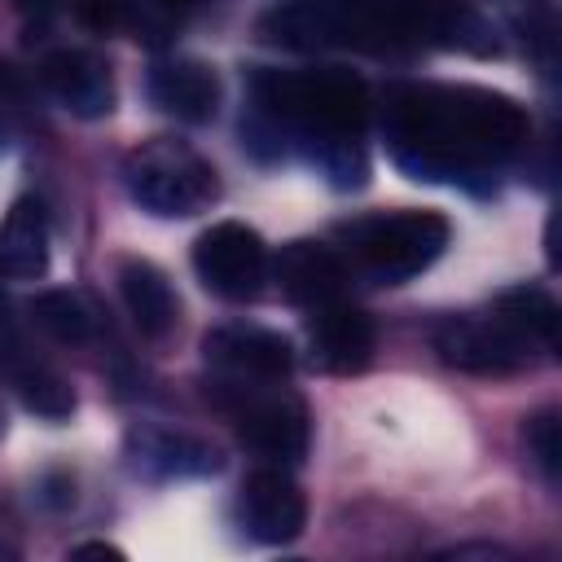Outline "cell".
Wrapping results in <instances>:
<instances>
[{"label":"cell","mask_w":562,"mask_h":562,"mask_svg":"<svg viewBox=\"0 0 562 562\" xmlns=\"http://www.w3.org/2000/svg\"><path fill=\"white\" fill-rule=\"evenodd\" d=\"M272 277L281 285V294L290 303H303V307L334 303L338 290H342V263L321 241H290V246H281V255L272 259Z\"/></svg>","instance_id":"cell-12"},{"label":"cell","mask_w":562,"mask_h":562,"mask_svg":"<svg viewBox=\"0 0 562 562\" xmlns=\"http://www.w3.org/2000/svg\"><path fill=\"white\" fill-rule=\"evenodd\" d=\"M149 97L180 123H206L220 110V79L198 57H167L149 70Z\"/></svg>","instance_id":"cell-11"},{"label":"cell","mask_w":562,"mask_h":562,"mask_svg":"<svg viewBox=\"0 0 562 562\" xmlns=\"http://www.w3.org/2000/svg\"><path fill=\"white\" fill-rule=\"evenodd\" d=\"M119 294H123L132 325L145 338H167L176 329V316H180L176 290H171L167 272L154 268L149 259H123L119 263Z\"/></svg>","instance_id":"cell-13"},{"label":"cell","mask_w":562,"mask_h":562,"mask_svg":"<svg viewBox=\"0 0 562 562\" xmlns=\"http://www.w3.org/2000/svg\"><path fill=\"white\" fill-rule=\"evenodd\" d=\"M435 351L443 364L479 378H505L527 364L531 342L518 338L505 321H470V316H448L435 329Z\"/></svg>","instance_id":"cell-5"},{"label":"cell","mask_w":562,"mask_h":562,"mask_svg":"<svg viewBox=\"0 0 562 562\" xmlns=\"http://www.w3.org/2000/svg\"><path fill=\"white\" fill-rule=\"evenodd\" d=\"M75 13L88 31H119L127 18V4L123 0H75Z\"/></svg>","instance_id":"cell-19"},{"label":"cell","mask_w":562,"mask_h":562,"mask_svg":"<svg viewBox=\"0 0 562 562\" xmlns=\"http://www.w3.org/2000/svg\"><path fill=\"white\" fill-rule=\"evenodd\" d=\"M18 395L22 404L35 413V417H48V422H66L75 413V391L61 373L53 369H26L18 378Z\"/></svg>","instance_id":"cell-17"},{"label":"cell","mask_w":562,"mask_h":562,"mask_svg":"<svg viewBox=\"0 0 562 562\" xmlns=\"http://www.w3.org/2000/svg\"><path fill=\"white\" fill-rule=\"evenodd\" d=\"M48 268V215L35 198H18L0 220V277L35 281Z\"/></svg>","instance_id":"cell-14"},{"label":"cell","mask_w":562,"mask_h":562,"mask_svg":"<svg viewBox=\"0 0 562 562\" xmlns=\"http://www.w3.org/2000/svg\"><path fill=\"white\" fill-rule=\"evenodd\" d=\"M193 272L211 294L228 303H246L268 281V250L255 228L237 220H220L193 241Z\"/></svg>","instance_id":"cell-4"},{"label":"cell","mask_w":562,"mask_h":562,"mask_svg":"<svg viewBox=\"0 0 562 562\" xmlns=\"http://www.w3.org/2000/svg\"><path fill=\"white\" fill-rule=\"evenodd\" d=\"M527 448H531V457H536V465L544 470V479L549 483H558V474H562V430H558V413H536L531 422H527Z\"/></svg>","instance_id":"cell-18"},{"label":"cell","mask_w":562,"mask_h":562,"mask_svg":"<svg viewBox=\"0 0 562 562\" xmlns=\"http://www.w3.org/2000/svg\"><path fill=\"white\" fill-rule=\"evenodd\" d=\"M0 149H4V123H0Z\"/></svg>","instance_id":"cell-24"},{"label":"cell","mask_w":562,"mask_h":562,"mask_svg":"<svg viewBox=\"0 0 562 562\" xmlns=\"http://www.w3.org/2000/svg\"><path fill=\"white\" fill-rule=\"evenodd\" d=\"M202 356L237 382H281L294 369L290 338L263 325H220L202 338Z\"/></svg>","instance_id":"cell-6"},{"label":"cell","mask_w":562,"mask_h":562,"mask_svg":"<svg viewBox=\"0 0 562 562\" xmlns=\"http://www.w3.org/2000/svg\"><path fill=\"white\" fill-rule=\"evenodd\" d=\"M158 4H167V9H193L198 0H158Z\"/></svg>","instance_id":"cell-23"},{"label":"cell","mask_w":562,"mask_h":562,"mask_svg":"<svg viewBox=\"0 0 562 562\" xmlns=\"http://www.w3.org/2000/svg\"><path fill=\"white\" fill-rule=\"evenodd\" d=\"M307 338H312V360L325 369V373H360L369 360H373V321L360 312V307H347V303H321L312 325H307Z\"/></svg>","instance_id":"cell-9"},{"label":"cell","mask_w":562,"mask_h":562,"mask_svg":"<svg viewBox=\"0 0 562 562\" xmlns=\"http://www.w3.org/2000/svg\"><path fill=\"white\" fill-rule=\"evenodd\" d=\"M40 79L48 97L75 119H105L114 110V75L110 61L88 48H57L44 57Z\"/></svg>","instance_id":"cell-7"},{"label":"cell","mask_w":562,"mask_h":562,"mask_svg":"<svg viewBox=\"0 0 562 562\" xmlns=\"http://www.w3.org/2000/svg\"><path fill=\"white\" fill-rule=\"evenodd\" d=\"M70 558H123V549H114L105 540H88V544H75Z\"/></svg>","instance_id":"cell-22"},{"label":"cell","mask_w":562,"mask_h":562,"mask_svg":"<svg viewBox=\"0 0 562 562\" xmlns=\"http://www.w3.org/2000/svg\"><path fill=\"white\" fill-rule=\"evenodd\" d=\"M40 501H44L48 509L75 505V479H66V474H44V479H40Z\"/></svg>","instance_id":"cell-20"},{"label":"cell","mask_w":562,"mask_h":562,"mask_svg":"<svg viewBox=\"0 0 562 562\" xmlns=\"http://www.w3.org/2000/svg\"><path fill=\"white\" fill-rule=\"evenodd\" d=\"M22 18H31V22H44V18H53L57 9H61V0H9Z\"/></svg>","instance_id":"cell-21"},{"label":"cell","mask_w":562,"mask_h":562,"mask_svg":"<svg viewBox=\"0 0 562 562\" xmlns=\"http://www.w3.org/2000/svg\"><path fill=\"white\" fill-rule=\"evenodd\" d=\"M215 404L228 408L237 435L272 457V461H299L307 452V408L290 391H259L246 382H215Z\"/></svg>","instance_id":"cell-3"},{"label":"cell","mask_w":562,"mask_h":562,"mask_svg":"<svg viewBox=\"0 0 562 562\" xmlns=\"http://www.w3.org/2000/svg\"><path fill=\"white\" fill-rule=\"evenodd\" d=\"M496 321H505L518 338L553 347L558 342V303L540 285H514L496 299Z\"/></svg>","instance_id":"cell-15"},{"label":"cell","mask_w":562,"mask_h":562,"mask_svg":"<svg viewBox=\"0 0 562 562\" xmlns=\"http://www.w3.org/2000/svg\"><path fill=\"white\" fill-rule=\"evenodd\" d=\"M241 527L259 544H290L307 527V496L281 470H255L241 483Z\"/></svg>","instance_id":"cell-8"},{"label":"cell","mask_w":562,"mask_h":562,"mask_svg":"<svg viewBox=\"0 0 562 562\" xmlns=\"http://www.w3.org/2000/svg\"><path fill=\"white\" fill-rule=\"evenodd\" d=\"M351 246L369 277L400 285L439 259V250L448 246V220L435 211H400V215L364 220L351 228Z\"/></svg>","instance_id":"cell-2"},{"label":"cell","mask_w":562,"mask_h":562,"mask_svg":"<svg viewBox=\"0 0 562 562\" xmlns=\"http://www.w3.org/2000/svg\"><path fill=\"white\" fill-rule=\"evenodd\" d=\"M35 325L57 342H88L92 338V307L75 290H44L31 299Z\"/></svg>","instance_id":"cell-16"},{"label":"cell","mask_w":562,"mask_h":562,"mask_svg":"<svg viewBox=\"0 0 562 562\" xmlns=\"http://www.w3.org/2000/svg\"><path fill=\"white\" fill-rule=\"evenodd\" d=\"M123 180H127V193L149 215H162V220L198 215L220 198L215 167L184 140H167V136L132 149L123 162Z\"/></svg>","instance_id":"cell-1"},{"label":"cell","mask_w":562,"mask_h":562,"mask_svg":"<svg viewBox=\"0 0 562 562\" xmlns=\"http://www.w3.org/2000/svg\"><path fill=\"white\" fill-rule=\"evenodd\" d=\"M127 452L136 470L158 474V479H198L224 465L215 443L184 435V430H158V426H136L127 435Z\"/></svg>","instance_id":"cell-10"}]
</instances>
